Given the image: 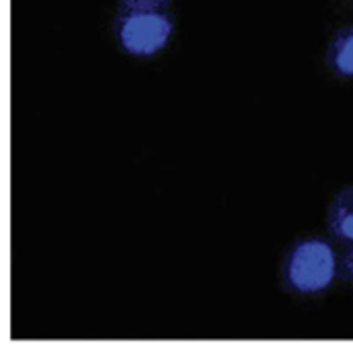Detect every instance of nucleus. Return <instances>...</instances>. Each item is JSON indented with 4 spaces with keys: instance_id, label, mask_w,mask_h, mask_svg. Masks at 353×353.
I'll return each instance as SVG.
<instances>
[{
    "instance_id": "obj_1",
    "label": "nucleus",
    "mask_w": 353,
    "mask_h": 353,
    "mask_svg": "<svg viewBox=\"0 0 353 353\" xmlns=\"http://www.w3.org/2000/svg\"><path fill=\"white\" fill-rule=\"evenodd\" d=\"M339 279V254L325 238H304L294 244L283 263V283L298 296H321Z\"/></svg>"
},
{
    "instance_id": "obj_2",
    "label": "nucleus",
    "mask_w": 353,
    "mask_h": 353,
    "mask_svg": "<svg viewBox=\"0 0 353 353\" xmlns=\"http://www.w3.org/2000/svg\"><path fill=\"white\" fill-rule=\"evenodd\" d=\"M120 48L134 58H153L163 52L176 31L168 8H126L114 23Z\"/></svg>"
},
{
    "instance_id": "obj_3",
    "label": "nucleus",
    "mask_w": 353,
    "mask_h": 353,
    "mask_svg": "<svg viewBox=\"0 0 353 353\" xmlns=\"http://www.w3.org/2000/svg\"><path fill=\"white\" fill-rule=\"evenodd\" d=\"M327 66L339 79H353V25L341 27L327 46Z\"/></svg>"
},
{
    "instance_id": "obj_6",
    "label": "nucleus",
    "mask_w": 353,
    "mask_h": 353,
    "mask_svg": "<svg viewBox=\"0 0 353 353\" xmlns=\"http://www.w3.org/2000/svg\"><path fill=\"white\" fill-rule=\"evenodd\" d=\"M126 8H168L174 0H120Z\"/></svg>"
},
{
    "instance_id": "obj_4",
    "label": "nucleus",
    "mask_w": 353,
    "mask_h": 353,
    "mask_svg": "<svg viewBox=\"0 0 353 353\" xmlns=\"http://www.w3.org/2000/svg\"><path fill=\"white\" fill-rule=\"evenodd\" d=\"M329 232L343 244H353V186L337 192L327 215Z\"/></svg>"
},
{
    "instance_id": "obj_5",
    "label": "nucleus",
    "mask_w": 353,
    "mask_h": 353,
    "mask_svg": "<svg viewBox=\"0 0 353 353\" xmlns=\"http://www.w3.org/2000/svg\"><path fill=\"white\" fill-rule=\"evenodd\" d=\"M339 281L353 288V244L339 254Z\"/></svg>"
}]
</instances>
